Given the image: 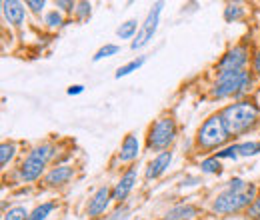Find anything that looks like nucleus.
I'll use <instances>...</instances> for the list:
<instances>
[{"mask_svg": "<svg viewBox=\"0 0 260 220\" xmlns=\"http://www.w3.org/2000/svg\"><path fill=\"white\" fill-rule=\"evenodd\" d=\"M250 84V78L244 70H230V72H220L214 84L212 95L216 98H224V96L236 95L240 90H246Z\"/></svg>", "mask_w": 260, "mask_h": 220, "instance_id": "obj_3", "label": "nucleus"}, {"mask_svg": "<svg viewBox=\"0 0 260 220\" xmlns=\"http://www.w3.org/2000/svg\"><path fill=\"white\" fill-rule=\"evenodd\" d=\"M54 154V146L52 144H42V146H38V148H34L32 152L28 154V158L24 160V164H22V168H20V174H22V178L24 180H36L40 174H42V170L46 168V164H48V160L52 158Z\"/></svg>", "mask_w": 260, "mask_h": 220, "instance_id": "obj_5", "label": "nucleus"}, {"mask_svg": "<svg viewBox=\"0 0 260 220\" xmlns=\"http://www.w3.org/2000/svg\"><path fill=\"white\" fill-rule=\"evenodd\" d=\"M26 216H28V212L24 206H14L4 214V220H26Z\"/></svg>", "mask_w": 260, "mask_h": 220, "instance_id": "obj_24", "label": "nucleus"}, {"mask_svg": "<svg viewBox=\"0 0 260 220\" xmlns=\"http://www.w3.org/2000/svg\"><path fill=\"white\" fill-rule=\"evenodd\" d=\"M228 138V130L220 114L218 116H210L208 120H204V124L198 130V144L202 148H216L220 144H224Z\"/></svg>", "mask_w": 260, "mask_h": 220, "instance_id": "obj_4", "label": "nucleus"}, {"mask_svg": "<svg viewBox=\"0 0 260 220\" xmlns=\"http://www.w3.org/2000/svg\"><path fill=\"white\" fill-rule=\"evenodd\" d=\"M14 144H10V142H2V146H0V164L2 166H6L8 164V160L14 156Z\"/></svg>", "mask_w": 260, "mask_h": 220, "instance_id": "obj_23", "label": "nucleus"}, {"mask_svg": "<svg viewBox=\"0 0 260 220\" xmlns=\"http://www.w3.org/2000/svg\"><path fill=\"white\" fill-rule=\"evenodd\" d=\"M118 50H120V48H118L116 44H106V46H102V48H100V50L96 52V54L92 56V60H94V62H98V60H102V58L114 56V54H116Z\"/></svg>", "mask_w": 260, "mask_h": 220, "instance_id": "obj_21", "label": "nucleus"}, {"mask_svg": "<svg viewBox=\"0 0 260 220\" xmlns=\"http://www.w3.org/2000/svg\"><path fill=\"white\" fill-rule=\"evenodd\" d=\"M136 156H138V138L134 134H126V138L120 146V160L130 162V160H136Z\"/></svg>", "mask_w": 260, "mask_h": 220, "instance_id": "obj_14", "label": "nucleus"}, {"mask_svg": "<svg viewBox=\"0 0 260 220\" xmlns=\"http://www.w3.org/2000/svg\"><path fill=\"white\" fill-rule=\"evenodd\" d=\"M252 194H254V186H248V188H228L222 194L216 196L212 208L216 212H220V214L238 212V210H242L244 206L250 204Z\"/></svg>", "mask_w": 260, "mask_h": 220, "instance_id": "obj_2", "label": "nucleus"}, {"mask_svg": "<svg viewBox=\"0 0 260 220\" xmlns=\"http://www.w3.org/2000/svg\"><path fill=\"white\" fill-rule=\"evenodd\" d=\"M56 6H62V8H66V6H70V8H72L74 4H72V2H62V0H58V2H56ZM66 10H68V8H66Z\"/></svg>", "mask_w": 260, "mask_h": 220, "instance_id": "obj_32", "label": "nucleus"}, {"mask_svg": "<svg viewBox=\"0 0 260 220\" xmlns=\"http://www.w3.org/2000/svg\"><path fill=\"white\" fill-rule=\"evenodd\" d=\"M72 174H74V170H72L70 166H56V168H52V170L46 174V184H50V186H60V184H64V182H68V180L72 178Z\"/></svg>", "mask_w": 260, "mask_h": 220, "instance_id": "obj_13", "label": "nucleus"}, {"mask_svg": "<svg viewBox=\"0 0 260 220\" xmlns=\"http://www.w3.org/2000/svg\"><path fill=\"white\" fill-rule=\"evenodd\" d=\"M2 12H4V18L14 26H20L24 22V6L16 0H4L2 2Z\"/></svg>", "mask_w": 260, "mask_h": 220, "instance_id": "obj_9", "label": "nucleus"}, {"mask_svg": "<svg viewBox=\"0 0 260 220\" xmlns=\"http://www.w3.org/2000/svg\"><path fill=\"white\" fill-rule=\"evenodd\" d=\"M246 48L244 46H236L232 50H228L222 56V60L218 62V70L220 72H230V70H242V66L246 64Z\"/></svg>", "mask_w": 260, "mask_h": 220, "instance_id": "obj_8", "label": "nucleus"}, {"mask_svg": "<svg viewBox=\"0 0 260 220\" xmlns=\"http://www.w3.org/2000/svg\"><path fill=\"white\" fill-rule=\"evenodd\" d=\"M254 70H256V72L260 74V52L256 54V56H254Z\"/></svg>", "mask_w": 260, "mask_h": 220, "instance_id": "obj_31", "label": "nucleus"}, {"mask_svg": "<svg viewBox=\"0 0 260 220\" xmlns=\"http://www.w3.org/2000/svg\"><path fill=\"white\" fill-rule=\"evenodd\" d=\"M54 210V202H42L40 206H36L32 210V214L26 220H44L50 212Z\"/></svg>", "mask_w": 260, "mask_h": 220, "instance_id": "obj_16", "label": "nucleus"}, {"mask_svg": "<svg viewBox=\"0 0 260 220\" xmlns=\"http://www.w3.org/2000/svg\"><path fill=\"white\" fill-rule=\"evenodd\" d=\"M200 168H202L204 172H208V174H218V172L222 170V166H220V160H218L216 156L206 158V160L200 164Z\"/></svg>", "mask_w": 260, "mask_h": 220, "instance_id": "obj_19", "label": "nucleus"}, {"mask_svg": "<svg viewBox=\"0 0 260 220\" xmlns=\"http://www.w3.org/2000/svg\"><path fill=\"white\" fill-rule=\"evenodd\" d=\"M170 160H172V152H170V150H164V152H160L158 156H156L152 162H150V164H148V168H146V178H148V180L158 178L164 170L168 168Z\"/></svg>", "mask_w": 260, "mask_h": 220, "instance_id": "obj_12", "label": "nucleus"}, {"mask_svg": "<svg viewBox=\"0 0 260 220\" xmlns=\"http://www.w3.org/2000/svg\"><path fill=\"white\" fill-rule=\"evenodd\" d=\"M162 6H164L162 2H156V4L150 8V12H148V16H146V20H144V24H142V28L136 34V40H132V44H130L132 50H138V48L146 46L148 40H152V36H154V32H156V26H158V18H160Z\"/></svg>", "mask_w": 260, "mask_h": 220, "instance_id": "obj_7", "label": "nucleus"}, {"mask_svg": "<svg viewBox=\"0 0 260 220\" xmlns=\"http://www.w3.org/2000/svg\"><path fill=\"white\" fill-rule=\"evenodd\" d=\"M76 6H78V8H76V14H78L80 18H86V16L90 14V8H92L90 2H78Z\"/></svg>", "mask_w": 260, "mask_h": 220, "instance_id": "obj_27", "label": "nucleus"}, {"mask_svg": "<svg viewBox=\"0 0 260 220\" xmlns=\"http://www.w3.org/2000/svg\"><path fill=\"white\" fill-rule=\"evenodd\" d=\"M134 184H136V168H130L128 172L118 180V184L114 186L112 198H114V200H124L130 194V190L134 188Z\"/></svg>", "mask_w": 260, "mask_h": 220, "instance_id": "obj_10", "label": "nucleus"}, {"mask_svg": "<svg viewBox=\"0 0 260 220\" xmlns=\"http://www.w3.org/2000/svg\"><path fill=\"white\" fill-rule=\"evenodd\" d=\"M196 206L192 204H180V206H174L172 210L166 212V218L168 220H190L196 216Z\"/></svg>", "mask_w": 260, "mask_h": 220, "instance_id": "obj_15", "label": "nucleus"}, {"mask_svg": "<svg viewBox=\"0 0 260 220\" xmlns=\"http://www.w3.org/2000/svg\"><path fill=\"white\" fill-rule=\"evenodd\" d=\"M108 202H110V190L106 188V186L98 188L94 192V196H92V200H90V204H88V216L102 214L108 208Z\"/></svg>", "mask_w": 260, "mask_h": 220, "instance_id": "obj_11", "label": "nucleus"}, {"mask_svg": "<svg viewBox=\"0 0 260 220\" xmlns=\"http://www.w3.org/2000/svg\"><path fill=\"white\" fill-rule=\"evenodd\" d=\"M176 138V124L172 118H160L156 120L154 126L148 132V146L156 148V150H164L172 144V140Z\"/></svg>", "mask_w": 260, "mask_h": 220, "instance_id": "obj_6", "label": "nucleus"}, {"mask_svg": "<svg viewBox=\"0 0 260 220\" xmlns=\"http://www.w3.org/2000/svg\"><path fill=\"white\" fill-rule=\"evenodd\" d=\"M258 112V106H254L252 102H236V104L222 110L220 118L226 126L228 134L230 132H244L246 128H250L256 122Z\"/></svg>", "mask_w": 260, "mask_h": 220, "instance_id": "obj_1", "label": "nucleus"}, {"mask_svg": "<svg viewBox=\"0 0 260 220\" xmlns=\"http://www.w3.org/2000/svg\"><path fill=\"white\" fill-rule=\"evenodd\" d=\"M82 90H84V86H80V84H74V86H70V88H68L66 92L72 96V95H80Z\"/></svg>", "mask_w": 260, "mask_h": 220, "instance_id": "obj_30", "label": "nucleus"}, {"mask_svg": "<svg viewBox=\"0 0 260 220\" xmlns=\"http://www.w3.org/2000/svg\"><path fill=\"white\" fill-rule=\"evenodd\" d=\"M242 14H244V8L242 6H238V4H230L224 8V20H238V18H242Z\"/></svg>", "mask_w": 260, "mask_h": 220, "instance_id": "obj_22", "label": "nucleus"}, {"mask_svg": "<svg viewBox=\"0 0 260 220\" xmlns=\"http://www.w3.org/2000/svg\"><path fill=\"white\" fill-rule=\"evenodd\" d=\"M260 152V142H242L238 144V156H254Z\"/></svg>", "mask_w": 260, "mask_h": 220, "instance_id": "obj_18", "label": "nucleus"}, {"mask_svg": "<svg viewBox=\"0 0 260 220\" xmlns=\"http://www.w3.org/2000/svg\"><path fill=\"white\" fill-rule=\"evenodd\" d=\"M26 6H28L32 12H40V10L44 8V0H28Z\"/></svg>", "mask_w": 260, "mask_h": 220, "instance_id": "obj_29", "label": "nucleus"}, {"mask_svg": "<svg viewBox=\"0 0 260 220\" xmlns=\"http://www.w3.org/2000/svg\"><path fill=\"white\" fill-rule=\"evenodd\" d=\"M46 24L52 26V28L60 26V24H62V16H60V12H56V10L48 12V14H46Z\"/></svg>", "mask_w": 260, "mask_h": 220, "instance_id": "obj_25", "label": "nucleus"}, {"mask_svg": "<svg viewBox=\"0 0 260 220\" xmlns=\"http://www.w3.org/2000/svg\"><path fill=\"white\" fill-rule=\"evenodd\" d=\"M248 216H250V218H256V220L260 218V196L250 204V208H248Z\"/></svg>", "mask_w": 260, "mask_h": 220, "instance_id": "obj_28", "label": "nucleus"}, {"mask_svg": "<svg viewBox=\"0 0 260 220\" xmlns=\"http://www.w3.org/2000/svg\"><path fill=\"white\" fill-rule=\"evenodd\" d=\"M144 56H140V58H136V60H132V62H128V64H124V66H120L118 70H116V78H122V76H128L130 72H134V70H138L142 64H144Z\"/></svg>", "mask_w": 260, "mask_h": 220, "instance_id": "obj_17", "label": "nucleus"}, {"mask_svg": "<svg viewBox=\"0 0 260 220\" xmlns=\"http://www.w3.org/2000/svg\"><path fill=\"white\" fill-rule=\"evenodd\" d=\"M136 28H138V22H136V20H126L124 24H120V28L116 30V34L126 40V38H132V36H134Z\"/></svg>", "mask_w": 260, "mask_h": 220, "instance_id": "obj_20", "label": "nucleus"}, {"mask_svg": "<svg viewBox=\"0 0 260 220\" xmlns=\"http://www.w3.org/2000/svg\"><path fill=\"white\" fill-rule=\"evenodd\" d=\"M238 156V144H232V146H228L224 150H220V152H216V158L220 160V158H236Z\"/></svg>", "mask_w": 260, "mask_h": 220, "instance_id": "obj_26", "label": "nucleus"}]
</instances>
